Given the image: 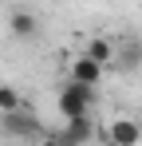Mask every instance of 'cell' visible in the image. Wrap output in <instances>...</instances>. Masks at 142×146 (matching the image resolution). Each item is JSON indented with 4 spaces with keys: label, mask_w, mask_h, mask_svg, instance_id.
<instances>
[{
    "label": "cell",
    "mask_w": 142,
    "mask_h": 146,
    "mask_svg": "<svg viewBox=\"0 0 142 146\" xmlns=\"http://www.w3.org/2000/svg\"><path fill=\"white\" fill-rule=\"evenodd\" d=\"M91 103H95V87H83V83H63L59 91V115L63 122H75V119H87L91 115Z\"/></svg>",
    "instance_id": "obj_1"
},
{
    "label": "cell",
    "mask_w": 142,
    "mask_h": 146,
    "mask_svg": "<svg viewBox=\"0 0 142 146\" xmlns=\"http://www.w3.org/2000/svg\"><path fill=\"white\" fill-rule=\"evenodd\" d=\"M107 146H138L142 142V122L138 119H115L107 130H99Z\"/></svg>",
    "instance_id": "obj_2"
},
{
    "label": "cell",
    "mask_w": 142,
    "mask_h": 146,
    "mask_svg": "<svg viewBox=\"0 0 142 146\" xmlns=\"http://www.w3.org/2000/svg\"><path fill=\"white\" fill-rule=\"evenodd\" d=\"M0 130L4 134H12V138H44V130H40V119L24 107V111H16V115H0Z\"/></svg>",
    "instance_id": "obj_3"
},
{
    "label": "cell",
    "mask_w": 142,
    "mask_h": 146,
    "mask_svg": "<svg viewBox=\"0 0 142 146\" xmlns=\"http://www.w3.org/2000/svg\"><path fill=\"white\" fill-rule=\"evenodd\" d=\"M118 71H138L142 67V36H118L115 40V63Z\"/></svg>",
    "instance_id": "obj_4"
},
{
    "label": "cell",
    "mask_w": 142,
    "mask_h": 146,
    "mask_svg": "<svg viewBox=\"0 0 142 146\" xmlns=\"http://www.w3.org/2000/svg\"><path fill=\"white\" fill-rule=\"evenodd\" d=\"M40 16H36V12H28V8H16V12H12V16H8V32H12V36H16V40H36V36H40Z\"/></svg>",
    "instance_id": "obj_5"
},
{
    "label": "cell",
    "mask_w": 142,
    "mask_h": 146,
    "mask_svg": "<svg viewBox=\"0 0 142 146\" xmlns=\"http://www.w3.org/2000/svg\"><path fill=\"white\" fill-rule=\"evenodd\" d=\"M95 134H99V130H95L91 115H87V119H75V122H67L63 130H55V138H59L63 146H83V142H91Z\"/></svg>",
    "instance_id": "obj_6"
},
{
    "label": "cell",
    "mask_w": 142,
    "mask_h": 146,
    "mask_svg": "<svg viewBox=\"0 0 142 146\" xmlns=\"http://www.w3.org/2000/svg\"><path fill=\"white\" fill-rule=\"evenodd\" d=\"M103 71L107 67H99V63H91L87 55H79V59H71V83H83V87H99L103 83Z\"/></svg>",
    "instance_id": "obj_7"
},
{
    "label": "cell",
    "mask_w": 142,
    "mask_h": 146,
    "mask_svg": "<svg viewBox=\"0 0 142 146\" xmlns=\"http://www.w3.org/2000/svg\"><path fill=\"white\" fill-rule=\"evenodd\" d=\"M83 55H87L91 63H99V67H111V63H115V40H111V36H91L87 48H83Z\"/></svg>",
    "instance_id": "obj_8"
},
{
    "label": "cell",
    "mask_w": 142,
    "mask_h": 146,
    "mask_svg": "<svg viewBox=\"0 0 142 146\" xmlns=\"http://www.w3.org/2000/svg\"><path fill=\"white\" fill-rule=\"evenodd\" d=\"M16 111H24V99H20V91L16 87H0V115H16Z\"/></svg>",
    "instance_id": "obj_9"
},
{
    "label": "cell",
    "mask_w": 142,
    "mask_h": 146,
    "mask_svg": "<svg viewBox=\"0 0 142 146\" xmlns=\"http://www.w3.org/2000/svg\"><path fill=\"white\" fill-rule=\"evenodd\" d=\"M36 146H63V142H59L55 134H44V138H40V142H36Z\"/></svg>",
    "instance_id": "obj_10"
}]
</instances>
